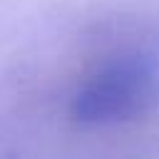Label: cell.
<instances>
[{
    "label": "cell",
    "instance_id": "6da1fadb",
    "mask_svg": "<svg viewBox=\"0 0 159 159\" xmlns=\"http://www.w3.org/2000/svg\"><path fill=\"white\" fill-rule=\"evenodd\" d=\"M159 99V60L144 50L119 52L87 75L70 99L82 127H109L142 117Z\"/></svg>",
    "mask_w": 159,
    "mask_h": 159
}]
</instances>
